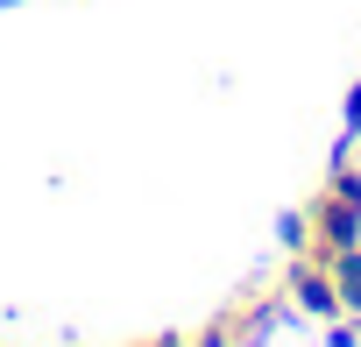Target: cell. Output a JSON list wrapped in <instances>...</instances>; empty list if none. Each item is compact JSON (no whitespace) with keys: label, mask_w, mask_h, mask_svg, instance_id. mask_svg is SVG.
I'll return each mask as SVG.
<instances>
[{"label":"cell","mask_w":361,"mask_h":347,"mask_svg":"<svg viewBox=\"0 0 361 347\" xmlns=\"http://www.w3.org/2000/svg\"><path fill=\"white\" fill-rule=\"evenodd\" d=\"M283 291H290L298 312H312V319H333V312H340V284H333V269L312 262V255H298V262L283 269Z\"/></svg>","instance_id":"7a4b0ae2"},{"label":"cell","mask_w":361,"mask_h":347,"mask_svg":"<svg viewBox=\"0 0 361 347\" xmlns=\"http://www.w3.org/2000/svg\"><path fill=\"white\" fill-rule=\"evenodd\" d=\"M312 241H319V248H347V241H361V170H354L347 156L333 163L326 192L312 199Z\"/></svg>","instance_id":"6da1fadb"},{"label":"cell","mask_w":361,"mask_h":347,"mask_svg":"<svg viewBox=\"0 0 361 347\" xmlns=\"http://www.w3.org/2000/svg\"><path fill=\"white\" fill-rule=\"evenodd\" d=\"M283 248H290V255L312 248V213H290V220H283Z\"/></svg>","instance_id":"3957f363"},{"label":"cell","mask_w":361,"mask_h":347,"mask_svg":"<svg viewBox=\"0 0 361 347\" xmlns=\"http://www.w3.org/2000/svg\"><path fill=\"white\" fill-rule=\"evenodd\" d=\"M347 128H361V85L347 92Z\"/></svg>","instance_id":"277c9868"}]
</instances>
